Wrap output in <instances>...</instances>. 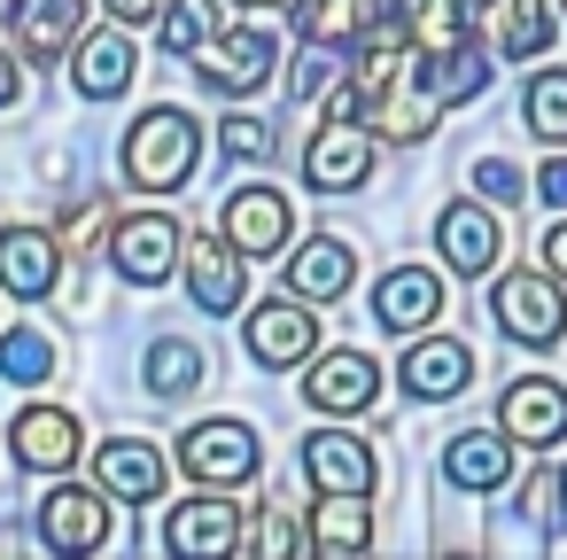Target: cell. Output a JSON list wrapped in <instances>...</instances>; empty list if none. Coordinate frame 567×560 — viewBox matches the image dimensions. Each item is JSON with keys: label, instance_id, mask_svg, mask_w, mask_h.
I'll use <instances>...</instances> for the list:
<instances>
[{"label": "cell", "instance_id": "11", "mask_svg": "<svg viewBox=\"0 0 567 560\" xmlns=\"http://www.w3.org/2000/svg\"><path fill=\"white\" fill-rule=\"evenodd\" d=\"M303 475H311L319 498H365L381 467H373L365 436H350V428H319V436H303Z\"/></svg>", "mask_w": 567, "mask_h": 560}, {"label": "cell", "instance_id": "32", "mask_svg": "<svg viewBox=\"0 0 567 560\" xmlns=\"http://www.w3.org/2000/svg\"><path fill=\"white\" fill-rule=\"evenodd\" d=\"M420 79L435 86V102H443V110H451V102H474V94L489 86V55H482V48H458V55H443V63H427Z\"/></svg>", "mask_w": 567, "mask_h": 560}, {"label": "cell", "instance_id": "13", "mask_svg": "<svg viewBox=\"0 0 567 560\" xmlns=\"http://www.w3.org/2000/svg\"><path fill=\"white\" fill-rule=\"evenodd\" d=\"M466 381H474V350H466L458 335H420V343L396 358V389H404V397H420V405L458 397Z\"/></svg>", "mask_w": 567, "mask_h": 560}, {"label": "cell", "instance_id": "8", "mask_svg": "<svg viewBox=\"0 0 567 560\" xmlns=\"http://www.w3.org/2000/svg\"><path fill=\"white\" fill-rule=\"evenodd\" d=\"M179 250H187V234H179L164 211H141V218H117V226H110V265H117L133 288H156V281H172Z\"/></svg>", "mask_w": 567, "mask_h": 560}, {"label": "cell", "instance_id": "16", "mask_svg": "<svg viewBox=\"0 0 567 560\" xmlns=\"http://www.w3.org/2000/svg\"><path fill=\"white\" fill-rule=\"evenodd\" d=\"M358 281V250L342 234H311L303 250H288V296L296 304H334Z\"/></svg>", "mask_w": 567, "mask_h": 560}, {"label": "cell", "instance_id": "14", "mask_svg": "<svg viewBox=\"0 0 567 560\" xmlns=\"http://www.w3.org/2000/svg\"><path fill=\"white\" fill-rule=\"evenodd\" d=\"M9 32L32 63H55L86 40V0H9Z\"/></svg>", "mask_w": 567, "mask_h": 560}, {"label": "cell", "instance_id": "20", "mask_svg": "<svg viewBox=\"0 0 567 560\" xmlns=\"http://www.w3.org/2000/svg\"><path fill=\"white\" fill-rule=\"evenodd\" d=\"M365 125H373L381 141H427V133L443 125V102H435V86H427L420 71H404L396 86H381V94L365 102Z\"/></svg>", "mask_w": 567, "mask_h": 560}, {"label": "cell", "instance_id": "28", "mask_svg": "<svg viewBox=\"0 0 567 560\" xmlns=\"http://www.w3.org/2000/svg\"><path fill=\"white\" fill-rule=\"evenodd\" d=\"M443 475H451L458 490H497V482L513 475V444H505L497 428H466V436L443 444Z\"/></svg>", "mask_w": 567, "mask_h": 560}, {"label": "cell", "instance_id": "46", "mask_svg": "<svg viewBox=\"0 0 567 560\" xmlns=\"http://www.w3.org/2000/svg\"><path fill=\"white\" fill-rule=\"evenodd\" d=\"M559 490H567V475H559Z\"/></svg>", "mask_w": 567, "mask_h": 560}, {"label": "cell", "instance_id": "4", "mask_svg": "<svg viewBox=\"0 0 567 560\" xmlns=\"http://www.w3.org/2000/svg\"><path fill=\"white\" fill-rule=\"evenodd\" d=\"M489 312H497V327H505L513 343H528V350H551V343L567 335V304H559V281H551V273H505L497 296H489Z\"/></svg>", "mask_w": 567, "mask_h": 560}, {"label": "cell", "instance_id": "38", "mask_svg": "<svg viewBox=\"0 0 567 560\" xmlns=\"http://www.w3.org/2000/svg\"><path fill=\"white\" fill-rule=\"evenodd\" d=\"M327 79H334V48H311V55L296 63V79H288V86H296L303 102H319V94H327Z\"/></svg>", "mask_w": 567, "mask_h": 560}, {"label": "cell", "instance_id": "44", "mask_svg": "<svg viewBox=\"0 0 567 560\" xmlns=\"http://www.w3.org/2000/svg\"><path fill=\"white\" fill-rule=\"evenodd\" d=\"M249 9H288V0H249Z\"/></svg>", "mask_w": 567, "mask_h": 560}, {"label": "cell", "instance_id": "21", "mask_svg": "<svg viewBox=\"0 0 567 560\" xmlns=\"http://www.w3.org/2000/svg\"><path fill=\"white\" fill-rule=\"evenodd\" d=\"M179 257H187V296H195V312H210V319H218V312H241L249 257H234V250H226V242H210V234H203V242H187Z\"/></svg>", "mask_w": 567, "mask_h": 560}, {"label": "cell", "instance_id": "7", "mask_svg": "<svg viewBox=\"0 0 567 560\" xmlns=\"http://www.w3.org/2000/svg\"><path fill=\"white\" fill-rule=\"evenodd\" d=\"M497 436H505V444H528V451L567 444V389H559L551 374H520V381L497 397Z\"/></svg>", "mask_w": 567, "mask_h": 560}, {"label": "cell", "instance_id": "31", "mask_svg": "<svg viewBox=\"0 0 567 560\" xmlns=\"http://www.w3.org/2000/svg\"><path fill=\"white\" fill-rule=\"evenodd\" d=\"M218 32H226V0H172V9L156 17L164 55H195V48L218 40Z\"/></svg>", "mask_w": 567, "mask_h": 560}, {"label": "cell", "instance_id": "42", "mask_svg": "<svg viewBox=\"0 0 567 560\" xmlns=\"http://www.w3.org/2000/svg\"><path fill=\"white\" fill-rule=\"evenodd\" d=\"M544 273H551V281H567V218L544 234Z\"/></svg>", "mask_w": 567, "mask_h": 560}, {"label": "cell", "instance_id": "35", "mask_svg": "<svg viewBox=\"0 0 567 560\" xmlns=\"http://www.w3.org/2000/svg\"><path fill=\"white\" fill-rule=\"evenodd\" d=\"M218 149H226L234 164H272V156H280V133H272L265 118H249V110H234V118L218 125Z\"/></svg>", "mask_w": 567, "mask_h": 560}, {"label": "cell", "instance_id": "5", "mask_svg": "<svg viewBox=\"0 0 567 560\" xmlns=\"http://www.w3.org/2000/svg\"><path fill=\"white\" fill-rule=\"evenodd\" d=\"M288 234H296V218H288V195H280V187L257 180V187H234V195H226L218 242H226L234 257H280Z\"/></svg>", "mask_w": 567, "mask_h": 560}, {"label": "cell", "instance_id": "30", "mask_svg": "<svg viewBox=\"0 0 567 560\" xmlns=\"http://www.w3.org/2000/svg\"><path fill=\"white\" fill-rule=\"evenodd\" d=\"M520 125H528L544 149H567V71H559V63L520 86Z\"/></svg>", "mask_w": 567, "mask_h": 560}, {"label": "cell", "instance_id": "2", "mask_svg": "<svg viewBox=\"0 0 567 560\" xmlns=\"http://www.w3.org/2000/svg\"><path fill=\"white\" fill-rule=\"evenodd\" d=\"M272 63H280V48H272V32L265 24H226L218 40H203L195 48V79L210 86V94H257L265 79H272Z\"/></svg>", "mask_w": 567, "mask_h": 560}, {"label": "cell", "instance_id": "25", "mask_svg": "<svg viewBox=\"0 0 567 560\" xmlns=\"http://www.w3.org/2000/svg\"><path fill=\"white\" fill-rule=\"evenodd\" d=\"M55 281H63L55 234H40V226H9V234H0V288H9V296H48Z\"/></svg>", "mask_w": 567, "mask_h": 560}, {"label": "cell", "instance_id": "18", "mask_svg": "<svg viewBox=\"0 0 567 560\" xmlns=\"http://www.w3.org/2000/svg\"><path fill=\"white\" fill-rule=\"evenodd\" d=\"M396 24H404L420 63H443V55L474 48V9L466 0H396Z\"/></svg>", "mask_w": 567, "mask_h": 560}, {"label": "cell", "instance_id": "39", "mask_svg": "<svg viewBox=\"0 0 567 560\" xmlns=\"http://www.w3.org/2000/svg\"><path fill=\"white\" fill-rule=\"evenodd\" d=\"M358 118H365V94L358 86H327L319 94V125H358Z\"/></svg>", "mask_w": 567, "mask_h": 560}, {"label": "cell", "instance_id": "12", "mask_svg": "<svg viewBox=\"0 0 567 560\" xmlns=\"http://www.w3.org/2000/svg\"><path fill=\"white\" fill-rule=\"evenodd\" d=\"M241 335H249V358L257 366H303L319 350V312H303L296 296H272V304L249 312Z\"/></svg>", "mask_w": 567, "mask_h": 560}, {"label": "cell", "instance_id": "3", "mask_svg": "<svg viewBox=\"0 0 567 560\" xmlns=\"http://www.w3.org/2000/svg\"><path fill=\"white\" fill-rule=\"evenodd\" d=\"M40 544L55 560H94L110 544V498L86 490V482H55L40 498Z\"/></svg>", "mask_w": 567, "mask_h": 560}, {"label": "cell", "instance_id": "19", "mask_svg": "<svg viewBox=\"0 0 567 560\" xmlns=\"http://www.w3.org/2000/svg\"><path fill=\"white\" fill-rule=\"evenodd\" d=\"M133 71H141V55H133V40L110 24V32H86L79 48H71V86L86 94V102H117L125 86H133Z\"/></svg>", "mask_w": 567, "mask_h": 560}, {"label": "cell", "instance_id": "37", "mask_svg": "<svg viewBox=\"0 0 567 560\" xmlns=\"http://www.w3.org/2000/svg\"><path fill=\"white\" fill-rule=\"evenodd\" d=\"M474 187H482V203H520V195H528V180H520L505 156H482V164H474Z\"/></svg>", "mask_w": 567, "mask_h": 560}, {"label": "cell", "instance_id": "34", "mask_svg": "<svg viewBox=\"0 0 567 560\" xmlns=\"http://www.w3.org/2000/svg\"><path fill=\"white\" fill-rule=\"evenodd\" d=\"M48 374H55V343H48V335H32V327L0 335V381L32 389V381H48Z\"/></svg>", "mask_w": 567, "mask_h": 560}, {"label": "cell", "instance_id": "43", "mask_svg": "<svg viewBox=\"0 0 567 560\" xmlns=\"http://www.w3.org/2000/svg\"><path fill=\"white\" fill-rule=\"evenodd\" d=\"M9 102H17V63L0 55V110H9Z\"/></svg>", "mask_w": 567, "mask_h": 560}, {"label": "cell", "instance_id": "29", "mask_svg": "<svg viewBox=\"0 0 567 560\" xmlns=\"http://www.w3.org/2000/svg\"><path fill=\"white\" fill-rule=\"evenodd\" d=\"M381 17V0H296L303 48H358V32Z\"/></svg>", "mask_w": 567, "mask_h": 560}, {"label": "cell", "instance_id": "1", "mask_svg": "<svg viewBox=\"0 0 567 560\" xmlns=\"http://www.w3.org/2000/svg\"><path fill=\"white\" fill-rule=\"evenodd\" d=\"M195 156H203V125H195L187 110H172V102L141 110L133 133H125V180L148 187V195L187 187V180H195Z\"/></svg>", "mask_w": 567, "mask_h": 560}, {"label": "cell", "instance_id": "27", "mask_svg": "<svg viewBox=\"0 0 567 560\" xmlns=\"http://www.w3.org/2000/svg\"><path fill=\"white\" fill-rule=\"evenodd\" d=\"M482 17H489V48L505 63H536L551 48V32H559L544 0H482Z\"/></svg>", "mask_w": 567, "mask_h": 560}, {"label": "cell", "instance_id": "6", "mask_svg": "<svg viewBox=\"0 0 567 560\" xmlns=\"http://www.w3.org/2000/svg\"><path fill=\"white\" fill-rule=\"evenodd\" d=\"M179 467H187L195 482H210V490L249 482V475H257V428H249V420H195V428L179 436Z\"/></svg>", "mask_w": 567, "mask_h": 560}, {"label": "cell", "instance_id": "41", "mask_svg": "<svg viewBox=\"0 0 567 560\" xmlns=\"http://www.w3.org/2000/svg\"><path fill=\"white\" fill-rule=\"evenodd\" d=\"M172 0H110V24H156Z\"/></svg>", "mask_w": 567, "mask_h": 560}, {"label": "cell", "instance_id": "33", "mask_svg": "<svg viewBox=\"0 0 567 560\" xmlns=\"http://www.w3.org/2000/svg\"><path fill=\"white\" fill-rule=\"evenodd\" d=\"M195 381H203V350L179 343V335H164V343L148 350V389H156V397H187Z\"/></svg>", "mask_w": 567, "mask_h": 560}, {"label": "cell", "instance_id": "10", "mask_svg": "<svg viewBox=\"0 0 567 560\" xmlns=\"http://www.w3.org/2000/svg\"><path fill=\"white\" fill-rule=\"evenodd\" d=\"M373 180V133L365 125H319L303 149V187L311 195H358Z\"/></svg>", "mask_w": 567, "mask_h": 560}, {"label": "cell", "instance_id": "22", "mask_svg": "<svg viewBox=\"0 0 567 560\" xmlns=\"http://www.w3.org/2000/svg\"><path fill=\"white\" fill-rule=\"evenodd\" d=\"M303 397H311L319 413H365V405L381 397V366H373L365 350H327V358L303 374Z\"/></svg>", "mask_w": 567, "mask_h": 560}, {"label": "cell", "instance_id": "26", "mask_svg": "<svg viewBox=\"0 0 567 560\" xmlns=\"http://www.w3.org/2000/svg\"><path fill=\"white\" fill-rule=\"evenodd\" d=\"M9 444H17V459H24L32 475H63V467L79 459V420L55 413V405H32V413H17Z\"/></svg>", "mask_w": 567, "mask_h": 560}, {"label": "cell", "instance_id": "24", "mask_svg": "<svg viewBox=\"0 0 567 560\" xmlns=\"http://www.w3.org/2000/svg\"><path fill=\"white\" fill-rule=\"evenodd\" d=\"M303 537H311V560H365L373 552V506L365 498H319Z\"/></svg>", "mask_w": 567, "mask_h": 560}, {"label": "cell", "instance_id": "45", "mask_svg": "<svg viewBox=\"0 0 567 560\" xmlns=\"http://www.w3.org/2000/svg\"><path fill=\"white\" fill-rule=\"evenodd\" d=\"M451 560H474V552H451Z\"/></svg>", "mask_w": 567, "mask_h": 560}, {"label": "cell", "instance_id": "9", "mask_svg": "<svg viewBox=\"0 0 567 560\" xmlns=\"http://www.w3.org/2000/svg\"><path fill=\"white\" fill-rule=\"evenodd\" d=\"M241 544V506L234 498H179L164 513V552L172 560H234Z\"/></svg>", "mask_w": 567, "mask_h": 560}, {"label": "cell", "instance_id": "15", "mask_svg": "<svg viewBox=\"0 0 567 560\" xmlns=\"http://www.w3.org/2000/svg\"><path fill=\"white\" fill-rule=\"evenodd\" d=\"M435 312H443V281H435L427 265H396V273L373 281V319H381L389 335H427Z\"/></svg>", "mask_w": 567, "mask_h": 560}, {"label": "cell", "instance_id": "40", "mask_svg": "<svg viewBox=\"0 0 567 560\" xmlns=\"http://www.w3.org/2000/svg\"><path fill=\"white\" fill-rule=\"evenodd\" d=\"M528 187H536V195H544V203L567 218V149H559V156H544V172H536Z\"/></svg>", "mask_w": 567, "mask_h": 560}, {"label": "cell", "instance_id": "23", "mask_svg": "<svg viewBox=\"0 0 567 560\" xmlns=\"http://www.w3.org/2000/svg\"><path fill=\"white\" fill-rule=\"evenodd\" d=\"M435 250H443V265H451L458 281H474V273L497 265V218H489L482 203H443V218H435Z\"/></svg>", "mask_w": 567, "mask_h": 560}, {"label": "cell", "instance_id": "36", "mask_svg": "<svg viewBox=\"0 0 567 560\" xmlns=\"http://www.w3.org/2000/svg\"><path fill=\"white\" fill-rule=\"evenodd\" d=\"M296 544H303V529H296L280 506H265V513H257V560H296Z\"/></svg>", "mask_w": 567, "mask_h": 560}, {"label": "cell", "instance_id": "17", "mask_svg": "<svg viewBox=\"0 0 567 560\" xmlns=\"http://www.w3.org/2000/svg\"><path fill=\"white\" fill-rule=\"evenodd\" d=\"M94 475H102V498H125V506L164 498V451L148 436H110L94 451Z\"/></svg>", "mask_w": 567, "mask_h": 560}]
</instances>
